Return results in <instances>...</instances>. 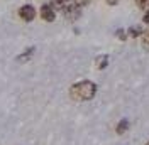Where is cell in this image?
Here are the masks:
<instances>
[{
    "instance_id": "6",
    "label": "cell",
    "mask_w": 149,
    "mask_h": 145,
    "mask_svg": "<svg viewBox=\"0 0 149 145\" xmlns=\"http://www.w3.org/2000/svg\"><path fill=\"white\" fill-rule=\"evenodd\" d=\"M144 27L141 26V24H132L130 27H127V36L130 39H137V37H142L144 36Z\"/></svg>"
},
{
    "instance_id": "1",
    "label": "cell",
    "mask_w": 149,
    "mask_h": 145,
    "mask_svg": "<svg viewBox=\"0 0 149 145\" xmlns=\"http://www.w3.org/2000/svg\"><path fill=\"white\" fill-rule=\"evenodd\" d=\"M98 91L97 83L92 79H81L70 86V98L74 101H92Z\"/></svg>"
},
{
    "instance_id": "4",
    "label": "cell",
    "mask_w": 149,
    "mask_h": 145,
    "mask_svg": "<svg viewBox=\"0 0 149 145\" xmlns=\"http://www.w3.org/2000/svg\"><path fill=\"white\" fill-rule=\"evenodd\" d=\"M81 12H83V9H81L76 2H70V3H66L65 9L61 10L63 17L68 19V20H76V19H80L81 17Z\"/></svg>"
},
{
    "instance_id": "11",
    "label": "cell",
    "mask_w": 149,
    "mask_h": 145,
    "mask_svg": "<svg viewBox=\"0 0 149 145\" xmlns=\"http://www.w3.org/2000/svg\"><path fill=\"white\" fill-rule=\"evenodd\" d=\"M142 24L144 26H149V10H146L144 15H142Z\"/></svg>"
},
{
    "instance_id": "17",
    "label": "cell",
    "mask_w": 149,
    "mask_h": 145,
    "mask_svg": "<svg viewBox=\"0 0 149 145\" xmlns=\"http://www.w3.org/2000/svg\"><path fill=\"white\" fill-rule=\"evenodd\" d=\"M148 32H149V30H148Z\"/></svg>"
},
{
    "instance_id": "7",
    "label": "cell",
    "mask_w": 149,
    "mask_h": 145,
    "mask_svg": "<svg viewBox=\"0 0 149 145\" xmlns=\"http://www.w3.org/2000/svg\"><path fill=\"white\" fill-rule=\"evenodd\" d=\"M129 127H130L129 120H127V118H122V120H119V123L115 125V133H117V135H124V133L129 130Z\"/></svg>"
},
{
    "instance_id": "12",
    "label": "cell",
    "mask_w": 149,
    "mask_h": 145,
    "mask_svg": "<svg viewBox=\"0 0 149 145\" xmlns=\"http://www.w3.org/2000/svg\"><path fill=\"white\" fill-rule=\"evenodd\" d=\"M107 2V5H110V7H115V5H119L122 0H105Z\"/></svg>"
},
{
    "instance_id": "3",
    "label": "cell",
    "mask_w": 149,
    "mask_h": 145,
    "mask_svg": "<svg viewBox=\"0 0 149 145\" xmlns=\"http://www.w3.org/2000/svg\"><path fill=\"white\" fill-rule=\"evenodd\" d=\"M37 15H39V19L41 20H44V22H47V24H51V22H54L56 17H58V12H56L47 2H44V3H41L39 5V9H37Z\"/></svg>"
},
{
    "instance_id": "14",
    "label": "cell",
    "mask_w": 149,
    "mask_h": 145,
    "mask_svg": "<svg viewBox=\"0 0 149 145\" xmlns=\"http://www.w3.org/2000/svg\"><path fill=\"white\" fill-rule=\"evenodd\" d=\"M66 3H70V2H74V0H65Z\"/></svg>"
},
{
    "instance_id": "9",
    "label": "cell",
    "mask_w": 149,
    "mask_h": 145,
    "mask_svg": "<svg viewBox=\"0 0 149 145\" xmlns=\"http://www.w3.org/2000/svg\"><path fill=\"white\" fill-rule=\"evenodd\" d=\"M47 3H49V5H51V7L56 10V12H61V10L65 9V5H66L65 0H49Z\"/></svg>"
},
{
    "instance_id": "2",
    "label": "cell",
    "mask_w": 149,
    "mask_h": 145,
    "mask_svg": "<svg viewBox=\"0 0 149 145\" xmlns=\"http://www.w3.org/2000/svg\"><path fill=\"white\" fill-rule=\"evenodd\" d=\"M17 17L22 20V22H26V24H31V22H34L37 17V9L34 3H22L20 7L17 9Z\"/></svg>"
},
{
    "instance_id": "13",
    "label": "cell",
    "mask_w": 149,
    "mask_h": 145,
    "mask_svg": "<svg viewBox=\"0 0 149 145\" xmlns=\"http://www.w3.org/2000/svg\"><path fill=\"white\" fill-rule=\"evenodd\" d=\"M149 0H136V3L139 5V7H144V5H148Z\"/></svg>"
},
{
    "instance_id": "10",
    "label": "cell",
    "mask_w": 149,
    "mask_h": 145,
    "mask_svg": "<svg viewBox=\"0 0 149 145\" xmlns=\"http://www.w3.org/2000/svg\"><path fill=\"white\" fill-rule=\"evenodd\" d=\"M115 37L120 41V42H124V41H127L129 39V36H127V29L124 27H119L117 30H115Z\"/></svg>"
},
{
    "instance_id": "5",
    "label": "cell",
    "mask_w": 149,
    "mask_h": 145,
    "mask_svg": "<svg viewBox=\"0 0 149 145\" xmlns=\"http://www.w3.org/2000/svg\"><path fill=\"white\" fill-rule=\"evenodd\" d=\"M34 54H36V46H29L27 49H24L15 59H17V63H20V64L22 63H29V61L34 57Z\"/></svg>"
},
{
    "instance_id": "8",
    "label": "cell",
    "mask_w": 149,
    "mask_h": 145,
    "mask_svg": "<svg viewBox=\"0 0 149 145\" xmlns=\"http://www.w3.org/2000/svg\"><path fill=\"white\" fill-rule=\"evenodd\" d=\"M107 66H109V56H107V54L98 56V57H97V69L103 71V69H105Z\"/></svg>"
},
{
    "instance_id": "16",
    "label": "cell",
    "mask_w": 149,
    "mask_h": 145,
    "mask_svg": "<svg viewBox=\"0 0 149 145\" xmlns=\"http://www.w3.org/2000/svg\"><path fill=\"white\" fill-rule=\"evenodd\" d=\"M146 145H149V142H148V144H146Z\"/></svg>"
},
{
    "instance_id": "15",
    "label": "cell",
    "mask_w": 149,
    "mask_h": 145,
    "mask_svg": "<svg viewBox=\"0 0 149 145\" xmlns=\"http://www.w3.org/2000/svg\"><path fill=\"white\" fill-rule=\"evenodd\" d=\"M146 7H148V10H149V2H148V5H146Z\"/></svg>"
}]
</instances>
